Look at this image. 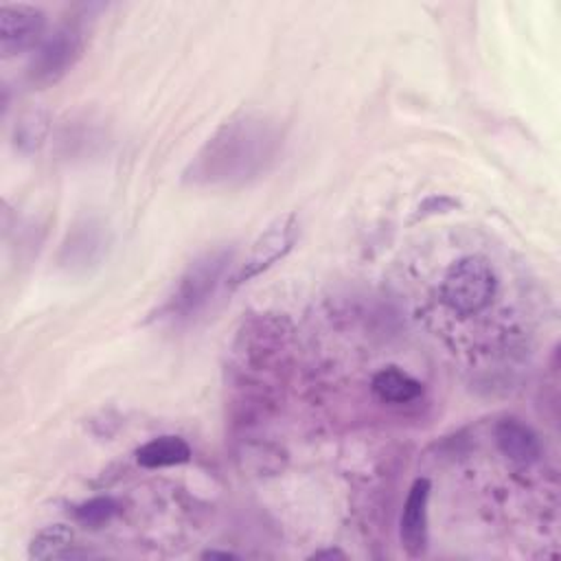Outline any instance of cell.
I'll use <instances>...</instances> for the list:
<instances>
[{
  "mask_svg": "<svg viewBox=\"0 0 561 561\" xmlns=\"http://www.w3.org/2000/svg\"><path fill=\"white\" fill-rule=\"evenodd\" d=\"M294 351V327L278 313L248 316L230 348L228 386L232 414L254 421L278 401V379L287 370Z\"/></svg>",
  "mask_w": 561,
  "mask_h": 561,
  "instance_id": "cell-1",
  "label": "cell"
},
{
  "mask_svg": "<svg viewBox=\"0 0 561 561\" xmlns=\"http://www.w3.org/2000/svg\"><path fill=\"white\" fill-rule=\"evenodd\" d=\"M283 147L274 121L256 112H239L224 121L184 169L195 186H234L265 173Z\"/></svg>",
  "mask_w": 561,
  "mask_h": 561,
  "instance_id": "cell-2",
  "label": "cell"
},
{
  "mask_svg": "<svg viewBox=\"0 0 561 561\" xmlns=\"http://www.w3.org/2000/svg\"><path fill=\"white\" fill-rule=\"evenodd\" d=\"M230 259L232 252L228 248H213L195 256L180 274L162 305L151 313V318L182 320L195 316L199 309L208 305V300L217 291Z\"/></svg>",
  "mask_w": 561,
  "mask_h": 561,
  "instance_id": "cell-3",
  "label": "cell"
},
{
  "mask_svg": "<svg viewBox=\"0 0 561 561\" xmlns=\"http://www.w3.org/2000/svg\"><path fill=\"white\" fill-rule=\"evenodd\" d=\"M497 291L493 265L478 254H469L451 263L440 283L443 305L462 318L484 311Z\"/></svg>",
  "mask_w": 561,
  "mask_h": 561,
  "instance_id": "cell-4",
  "label": "cell"
},
{
  "mask_svg": "<svg viewBox=\"0 0 561 561\" xmlns=\"http://www.w3.org/2000/svg\"><path fill=\"white\" fill-rule=\"evenodd\" d=\"M85 50V28L77 20L64 22L42 39L26 68V77L37 88L61 81L81 59Z\"/></svg>",
  "mask_w": 561,
  "mask_h": 561,
  "instance_id": "cell-5",
  "label": "cell"
},
{
  "mask_svg": "<svg viewBox=\"0 0 561 561\" xmlns=\"http://www.w3.org/2000/svg\"><path fill=\"white\" fill-rule=\"evenodd\" d=\"M298 230H300V221L296 213H283L274 217L250 243V250L241 267L237 270L232 285H243L254 276L263 274L265 270H270L280 259H285L298 241Z\"/></svg>",
  "mask_w": 561,
  "mask_h": 561,
  "instance_id": "cell-6",
  "label": "cell"
},
{
  "mask_svg": "<svg viewBox=\"0 0 561 561\" xmlns=\"http://www.w3.org/2000/svg\"><path fill=\"white\" fill-rule=\"evenodd\" d=\"M46 31V13L24 2L0 4V53L4 59L31 50L42 44Z\"/></svg>",
  "mask_w": 561,
  "mask_h": 561,
  "instance_id": "cell-7",
  "label": "cell"
},
{
  "mask_svg": "<svg viewBox=\"0 0 561 561\" xmlns=\"http://www.w3.org/2000/svg\"><path fill=\"white\" fill-rule=\"evenodd\" d=\"M107 243L110 237L103 221L83 217L66 232L59 248V265L68 272H88L101 263Z\"/></svg>",
  "mask_w": 561,
  "mask_h": 561,
  "instance_id": "cell-8",
  "label": "cell"
},
{
  "mask_svg": "<svg viewBox=\"0 0 561 561\" xmlns=\"http://www.w3.org/2000/svg\"><path fill=\"white\" fill-rule=\"evenodd\" d=\"M432 482L427 478H416L405 495L403 511L399 517V541L408 557L419 559L427 550L430 528H427V504H430Z\"/></svg>",
  "mask_w": 561,
  "mask_h": 561,
  "instance_id": "cell-9",
  "label": "cell"
},
{
  "mask_svg": "<svg viewBox=\"0 0 561 561\" xmlns=\"http://www.w3.org/2000/svg\"><path fill=\"white\" fill-rule=\"evenodd\" d=\"M495 445L508 460L517 465H530L541 456L537 434L526 423L513 416L495 425Z\"/></svg>",
  "mask_w": 561,
  "mask_h": 561,
  "instance_id": "cell-10",
  "label": "cell"
},
{
  "mask_svg": "<svg viewBox=\"0 0 561 561\" xmlns=\"http://www.w3.org/2000/svg\"><path fill=\"white\" fill-rule=\"evenodd\" d=\"M370 390L381 403L399 405L419 399L423 392V383L397 366H386L373 375Z\"/></svg>",
  "mask_w": 561,
  "mask_h": 561,
  "instance_id": "cell-11",
  "label": "cell"
},
{
  "mask_svg": "<svg viewBox=\"0 0 561 561\" xmlns=\"http://www.w3.org/2000/svg\"><path fill=\"white\" fill-rule=\"evenodd\" d=\"M193 456L191 445L175 434H164L147 440L136 449V460L145 469H162L188 462Z\"/></svg>",
  "mask_w": 561,
  "mask_h": 561,
  "instance_id": "cell-12",
  "label": "cell"
},
{
  "mask_svg": "<svg viewBox=\"0 0 561 561\" xmlns=\"http://www.w3.org/2000/svg\"><path fill=\"white\" fill-rule=\"evenodd\" d=\"M237 462L250 476H276L287 462V451L270 440H243L237 449Z\"/></svg>",
  "mask_w": 561,
  "mask_h": 561,
  "instance_id": "cell-13",
  "label": "cell"
},
{
  "mask_svg": "<svg viewBox=\"0 0 561 561\" xmlns=\"http://www.w3.org/2000/svg\"><path fill=\"white\" fill-rule=\"evenodd\" d=\"M50 131V114L42 105L24 107L13 125V145L20 153L31 156L42 149Z\"/></svg>",
  "mask_w": 561,
  "mask_h": 561,
  "instance_id": "cell-14",
  "label": "cell"
},
{
  "mask_svg": "<svg viewBox=\"0 0 561 561\" xmlns=\"http://www.w3.org/2000/svg\"><path fill=\"white\" fill-rule=\"evenodd\" d=\"M75 533L68 524H50L37 530L28 543V559L48 561V559H72Z\"/></svg>",
  "mask_w": 561,
  "mask_h": 561,
  "instance_id": "cell-15",
  "label": "cell"
},
{
  "mask_svg": "<svg viewBox=\"0 0 561 561\" xmlns=\"http://www.w3.org/2000/svg\"><path fill=\"white\" fill-rule=\"evenodd\" d=\"M123 511V504L112 495H96L75 506V519L85 528H101Z\"/></svg>",
  "mask_w": 561,
  "mask_h": 561,
  "instance_id": "cell-16",
  "label": "cell"
},
{
  "mask_svg": "<svg viewBox=\"0 0 561 561\" xmlns=\"http://www.w3.org/2000/svg\"><path fill=\"white\" fill-rule=\"evenodd\" d=\"M460 202L449 197V195H430L425 197L416 210H414V221L419 219H425V217H432V215H443V213H449L454 208H458Z\"/></svg>",
  "mask_w": 561,
  "mask_h": 561,
  "instance_id": "cell-17",
  "label": "cell"
},
{
  "mask_svg": "<svg viewBox=\"0 0 561 561\" xmlns=\"http://www.w3.org/2000/svg\"><path fill=\"white\" fill-rule=\"evenodd\" d=\"M309 559H346V554L340 550V548H324V550H316L309 554Z\"/></svg>",
  "mask_w": 561,
  "mask_h": 561,
  "instance_id": "cell-18",
  "label": "cell"
},
{
  "mask_svg": "<svg viewBox=\"0 0 561 561\" xmlns=\"http://www.w3.org/2000/svg\"><path fill=\"white\" fill-rule=\"evenodd\" d=\"M202 559H237V554L228 550H206L202 552Z\"/></svg>",
  "mask_w": 561,
  "mask_h": 561,
  "instance_id": "cell-19",
  "label": "cell"
}]
</instances>
